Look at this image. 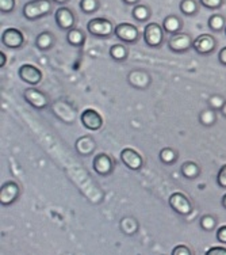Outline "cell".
<instances>
[{
    "label": "cell",
    "mask_w": 226,
    "mask_h": 255,
    "mask_svg": "<svg viewBox=\"0 0 226 255\" xmlns=\"http://www.w3.org/2000/svg\"><path fill=\"white\" fill-rule=\"evenodd\" d=\"M52 11V0H31L23 5V16L29 20H37Z\"/></svg>",
    "instance_id": "obj_1"
},
{
    "label": "cell",
    "mask_w": 226,
    "mask_h": 255,
    "mask_svg": "<svg viewBox=\"0 0 226 255\" xmlns=\"http://www.w3.org/2000/svg\"><path fill=\"white\" fill-rule=\"evenodd\" d=\"M87 30L88 33L93 37H98V38H107L110 35L113 34L115 27L113 23L108 19L104 18H93L87 23Z\"/></svg>",
    "instance_id": "obj_2"
},
{
    "label": "cell",
    "mask_w": 226,
    "mask_h": 255,
    "mask_svg": "<svg viewBox=\"0 0 226 255\" xmlns=\"http://www.w3.org/2000/svg\"><path fill=\"white\" fill-rule=\"evenodd\" d=\"M144 41L151 48H160L164 42V29L158 23H148L144 29Z\"/></svg>",
    "instance_id": "obj_3"
},
{
    "label": "cell",
    "mask_w": 226,
    "mask_h": 255,
    "mask_svg": "<svg viewBox=\"0 0 226 255\" xmlns=\"http://www.w3.org/2000/svg\"><path fill=\"white\" fill-rule=\"evenodd\" d=\"M194 44V39L191 35L187 33H176L172 34L168 39V48L173 53H186L187 50H190Z\"/></svg>",
    "instance_id": "obj_4"
},
{
    "label": "cell",
    "mask_w": 226,
    "mask_h": 255,
    "mask_svg": "<svg viewBox=\"0 0 226 255\" xmlns=\"http://www.w3.org/2000/svg\"><path fill=\"white\" fill-rule=\"evenodd\" d=\"M23 98L27 103H29L31 108L38 109V110H42V109H46L49 106V98L48 95L44 94L40 90L34 89V87H29L23 91Z\"/></svg>",
    "instance_id": "obj_5"
},
{
    "label": "cell",
    "mask_w": 226,
    "mask_h": 255,
    "mask_svg": "<svg viewBox=\"0 0 226 255\" xmlns=\"http://www.w3.org/2000/svg\"><path fill=\"white\" fill-rule=\"evenodd\" d=\"M114 34L119 41L126 42V44H134L140 38V31L132 23H119V25H117L115 30H114Z\"/></svg>",
    "instance_id": "obj_6"
},
{
    "label": "cell",
    "mask_w": 226,
    "mask_h": 255,
    "mask_svg": "<svg viewBox=\"0 0 226 255\" xmlns=\"http://www.w3.org/2000/svg\"><path fill=\"white\" fill-rule=\"evenodd\" d=\"M169 206L172 208L173 211L179 213V215H182V216H187V215H190L192 211V204L191 201L187 198L183 193H172L171 196H169Z\"/></svg>",
    "instance_id": "obj_7"
},
{
    "label": "cell",
    "mask_w": 226,
    "mask_h": 255,
    "mask_svg": "<svg viewBox=\"0 0 226 255\" xmlns=\"http://www.w3.org/2000/svg\"><path fill=\"white\" fill-rule=\"evenodd\" d=\"M18 74H19V78L22 82H25V83L33 86V87L37 86V84H40L41 80H42L41 69L37 68L33 64H23V65H20Z\"/></svg>",
    "instance_id": "obj_8"
},
{
    "label": "cell",
    "mask_w": 226,
    "mask_h": 255,
    "mask_svg": "<svg viewBox=\"0 0 226 255\" xmlns=\"http://www.w3.org/2000/svg\"><path fill=\"white\" fill-rule=\"evenodd\" d=\"M1 44L10 49H19L25 44V35L19 29H5L1 34Z\"/></svg>",
    "instance_id": "obj_9"
},
{
    "label": "cell",
    "mask_w": 226,
    "mask_h": 255,
    "mask_svg": "<svg viewBox=\"0 0 226 255\" xmlns=\"http://www.w3.org/2000/svg\"><path fill=\"white\" fill-rule=\"evenodd\" d=\"M93 171L96 172L100 177H107L114 171L115 163L111 157L108 156L107 153H98L93 157L92 162Z\"/></svg>",
    "instance_id": "obj_10"
},
{
    "label": "cell",
    "mask_w": 226,
    "mask_h": 255,
    "mask_svg": "<svg viewBox=\"0 0 226 255\" xmlns=\"http://www.w3.org/2000/svg\"><path fill=\"white\" fill-rule=\"evenodd\" d=\"M217 48L216 38L210 34H201L194 39L192 49L195 50L198 54L206 56V54L213 53Z\"/></svg>",
    "instance_id": "obj_11"
},
{
    "label": "cell",
    "mask_w": 226,
    "mask_h": 255,
    "mask_svg": "<svg viewBox=\"0 0 226 255\" xmlns=\"http://www.w3.org/2000/svg\"><path fill=\"white\" fill-rule=\"evenodd\" d=\"M80 121L85 129L92 130V132H96L103 127V117L93 109H85L80 116Z\"/></svg>",
    "instance_id": "obj_12"
},
{
    "label": "cell",
    "mask_w": 226,
    "mask_h": 255,
    "mask_svg": "<svg viewBox=\"0 0 226 255\" xmlns=\"http://www.w3.org/2000/svg\"><path fill=\"white\" fill-rule=\"evenodd\" d=\"M121 160L132 171H140L144 167V159L133 148H125L121 152Z\"/></svg>",
    "instance_id": "obj_13"
},
{
    "label": "cell",
    "mask_w": 226,
    "mask_h": 255,
    "mask_svg": "<svg viewBox=\"0 0 226 255\" xmlns=\"http://www.w3.org/2000/svg\"><path fill=\"white\" fill-rule=\"evenodd\" d=\"M19 193V185H18L16 182H5L4 185L1 186V189H0V202H1V205L7 206L11 205V204H14V202L18 200Z\"/></svg>",
    "instance_id": "obj_14"
},
{
    "label": "cell",
    "mask_w": 226,
    "mask_h": 255,
    "mask_svg": "<svg viewBox=\"0 0 226 255\" xmlns=\"http://www.w3.org/2000/svg\"><path fill=\"white\" fill-rule=\"evenodd\" d=\"M151 75L143 69H133L128 75V83L137 90H147L151 86Z\"/></svg>",
    "instance_id": "obj_15"
},
{
    "label": "cell",
    "mask_w": 226,
    "mask_h": 255,
    "mask_svg": "<svg viewBox=\"0 0 226 255\" xmlns=\"http://www.w3.org/2000/svg\"><path fill=\"white\" fill-rule=\"evenodd\" d=\"M54 18H56V23L60 29L67 30V31L74 29L75 23H76L75 14L72 12V10H69L68 7H60L59 10L56 11Z\"/></svg>",
    "instance_id": "obj_16"
},
{
    "label": "cell",
    "mask_w": 226,
    "mask_h": 255,
    "mask_svg": "<svg viewBox=\"0 0 226 255\" xmlns=\"http://www.w3.org/2000/svg\"><path fill=\"white\" fill-rule=\"evenodd\" d=\"M53 113L56 114V117L60 118L61 121H64L65 124H72L76 118V112L72 106H69L68 103L63 102V101H57L52 106Z\"/></svg>",
    "instance_id": "obj_17"
},
{
    "label": "cell",
    "mask_w": 226,
    "mask_h": 255,
    "mask_svg": "<svg viewBox=\"0 0 226 255\" xmlns=\"http://www.w3.org/2000/svg\"><path fill=\"white\" fill-rule=\"evenodd\" d=\"M75 148H76V152L79 153L80 156H89L96 149V142H95L92 136L85 134V136H81L76 140Z\"/></svg>",
    "instance_id": "obj_18"
},
{
    "label": "cell",
    "mask_w": 226,
    "mask_h": 255,
    "mask_svg": "<svg viewBox=\"0 0 226 255\" xmlns=\"http://www.w3.org/2000/svg\"><path fill=\"white\" fill-rule=\"evenodd\" d=\"M162 29L168 34H176L182 30V20L177 18L176 15H168L165 19L162 20Z\"/></svg>",
    "instance_id": "obj_19"
},
{
    "label": "cell",
    "mask_w": 226,
    "mask_h": 255,
    "mask_svg": "<svg viewBox=\"0 0 226 255\" xmlns=\"http://www.w3.org/2000/svg\"><path fill=\"white\" fill-rule=\"evenodd\" d=\"M54 45V35L50 31H42L40 34L37 35L35 38V46L40 50L45 52V50H49Z\"/></svg>",
    "instance_id": "obj_20"
},
{
    "label": "cell",
    "mask_w": 226,
    "mask_h": 255,
    "mask_svg": "<svg viewBox=\"0 0 226 255\" xmlns=\"http://www.w3.org/2000/svg\"><path fill=\"white\" fill-rule=\"evenodd\" d=\"M180 172L186 179H197L201 175V167L195 162H184L180 167Z\"/></svg>",
    "instance_id": "obj_21"
},
{
    "label": "cell",
    "mask_w": 226,
    "mask_h": 255,
    "mask_svg": "<svg viewBox=\"0 0 226 255\" xmlns=\"http://www.w3.org/2000/svg\"><path fill=\"white\" fill-rule=\"evenodd\" d=\"M67 41H68L69 45H72L75 48H79V46H83L84 41H85V35H84L81 30L74 27L67 33Z\"/></svg>",
    "instance_id": "obj_22"
},
{
    "label": "cell",
    "mask_w": 226,
    "mask_h": 255,
    "mask_svg": "<svg viewBox=\"0 0 226 255\" xmlns=\"http://www.w3.org/2000/svg\"><path fill=\"white\" fill-rule=\"evenodd\" d=\"M199 123H201L205 128L213 127V125L217 123L216 110L212 108L202 110L201 113H199Z\"/></svg>",
    "instance_id": "obj_23"
},
{
    "label": "cell",
    "mask_w": 226,
    "mask_h": 255,
    "mask_svg": "<svg viewBox=\"0 0 226 255\" xmlns=\"http://www.w3.org/2000/svg\"><path fill=\"white\" fill-rule=\"evenodd\" d=\"M177 152L172 148H162L161 151L158 152V159H160V162L164 163V164H167V166H171L173 163H176L177 160Z\"/></svg>",
    "instance_id": "obj_24"
},
{
    "label": "cell",
    "mask_w": 226,
    "mask_h": 255,
    "mask_svg": "<svg viewBox=\"0 0 226 255\" xmlns=\"http://www.w3.org/2000/svg\"><path fill=\"white\" fill-rule=\"evenodd\" d=\"M110 57L114 60V61H118V63H122L128 57V49L126 46H123L122 44H115L110 48Z\"/></svg>",
    "instance_id": "obj_25"
},
{
    "label": "cell",
    "mask_w": 226,
    "mask_h": 255,
    "mask_svg": "<svg viewBox=\"0 0 226 255\" xmlns=\"http://www.w3.org/2000/svg\"><path fill=\"white\" fill-rule=\"evenodd\" d=\"M207 25L209 27L213 30V31H222V30H225L226 23H225V18L220 14H214L212 15L210 18H209V22H207Z\"/></svg>",
    "instance_id": "obj_26"
},
{
    "label": "cell",
    "mask_w": 226,
    "mask_h": 255,
    "mask_svg": "<svg viewBox=\"0 0 226 255\" xmlns=\"http://www.w3.org/2000/svg\"><path fill=\"white\" fill-rule=\"evenodd\" d=\"M132 15H133V18L138 22H147L149 18H151V11L148 8L147 5L143 4H137L134 5L133 11H132Z\"/></svg>",
    "instance_id": "obj_27"
},
{
    "label": "cell",
    "mask_w": 226,
    "mask_h": 255,
    "mask_svg": "<svg viewBox=\"0 0 226 255\" xmlns=\"http://www.w3.org/2000/svg\"><path fill=\"white\" fill-rule=\"evenodd\" d=\"M121 230L126 235H133L138 230L137 221L132 219V217H125V219L121 220Z\"/></svg>",
    "instance_id": "obj_28"
},
{
    "label": "cell",
    "mask_w": 226,
    "mask_h": 255,
    "mask_svg": "<svg viewBox=\"0 0 226 255\" xmlns=\"http://www.w3.org/2000/svg\"><path fill=\"white\" fill-rule=\"evenodd\" d=\"M180 11L186 16H194L198 12V4L195 0H182L180 1Z\"/></svg>",
    "instance_id": "obj_29"
},
{
    "label": "cell",
    "mask_w": 226,
    "mask_h": 255,
    "mask_svg": "<svg viewBox=\"0 0 226 255\" xmlns=\"http://www.w3.org/2000/svg\"><path fill=\"white\" fill-rule=\"evenodd\" d=\"M98 0H80V8L85 14H92L98 10Z\"/></svg>",
    "instance_id": "obj_30"
},
{
    "label": "cell",
    "mask_w": 226,
    "mask_h": 255,
    "mask_svg": "<svg viewBox=\"0 0 226 255\" xmlns=\"http://www.w3.org/2000/svg\"><path fill=\"white\" fill-rule=\"evenodd\" d=\"M216 219L213 216H210V215H206V216H203L201 219V227L205 231H213L216 228Z\"/></svg>",
    "instance_id": "obj_31"
},
{
    "label": "cell",
    "mask_w": 226,
    "mask_h": 255,
    "mask_svg": "<svg viewBox=\"0 0 226 255\" xmlns=\"http://www.w3.org/2000/svg\"><path fill=\"white\" fill-rule=\"evenodd\" d=\"M225 99L222 98L221 95H212L210 98H209V105H210V108L214 109V110H221L222 106L225 105Z\"/></svg>",
    "instance_id": "obj_32"
},
{
    "label": "cell",
    "mask_w": 226,
    "mask_h": 255,
    "mask_svg": "<svg viewBox=\"0 0 226 255\" xmlns=\"http://www.w3.org/2000/svg\"><path fill=\"white\" fill-rule=\"evenodd\" d=\"M199 3L207 10H218L224 4V0H199Z\"/></svg>",
    "instance_id": "obj_33"
},
{
    "label": "cell",
    "mask_w": 226,
    "mask_h": 255,
    "mask_svg": "<svg viewBox=\"0 0 226 255\" xmlns=\"http://www.w3.org/2000/svg\"><path fill=\"white\" fill-rule=\"evenodd\" d=\"M15 8V0H0V11L3 14H10Z\"/></svg>",
    "instance_id": "obj_34"
},
{
    "label": "cell",
    "mask_w": 226,
    "mask_h": 255,
    "mask_svg": "<svg viewBox=\"0 0 226 255\" xmlns=\"http://www.w3.org/2000/svg\"><path fill=\"white\" fill-rule=\"evenodd\" d=\"M217 183H218V186L222 187V189H226V164L220 168V171H218V175H217Z\"/></svg>",
    "instance_id": "obj_35"
},
{
    "label": "cell",
    "mask_w": 226,
    "mask_h": 255,
    "mask_svg": "<svg viewBox=\"0 0 226 255\" xmlns=\"http://www.w3.org/2000/svg\"><path fill=\"white\" fill-rule=\"evenodd\" d=\"M171 255H192V253L187 246L180 245V246H176V247L173 249L172 254Z\"/></svg>",
    "instance_id": "obj_36"
},
{
    "label": "cell",
    "mask_w": 226,
    "mask_h": 255,
    "mask_svg": "<svg viewBox=\"0 0 226 255\" xmlns=\"http://www.w3.org/2000/svg\"><path fill=\"white\" fill-rule=\"evenodd\" d=\"M205 255H226V249L225 247H218V246H216V247L209 249Z\"/></svg>",
    "instance_id": "obj_37"
},
{
    "label": "cell",
    "mask_w": 226,
    "mask_h": 255,
    "mask_svg": "<svg viewBox=\"0 0 226 255\" xmlns=\"http://www.w3.org/2000/svg\"><path fill=\"white\" fill-rule=\"evenodd\" d=\"M217 239L221 243H226V226H222L217 231Z\"/></svg>",
    "instance_id": "obj_38"
},
{
    "label": "cell",
    "mask_w": 226,
    "mask_h": 255,
    "mask_svg": "<svg viewBox=\"0 0 226 255\" xmlns=\"http://www.w3.org/2000/svg\"><path fill=\"white\" fill-rule=\"evenodd\" d=\"M218 61L222 64V65H226V46L222 48L220 52H218Z\"/></svg>",
    "instance_id": "obj_39"
},
{
    "label": "cell",
    "mask_w": 226,
    "mask_h": 255,
    "mask_svg": "<svg viewBox=\"0 0 226 255\" xmlns=\"http://www.w3.org/2000/svg\"><path fill=\"white\" fill-rule=\"evenodd\" d=\"M5 63H7V57H5L3 52H0V67L3 68L5 65Z\"/></svg>",
    "instance_id": "obj_40"
},
{
    "label": "cell",
    "mask_w": 226,
    "mask_h": 255,
    "mask_svg": "<svg viewBox=\"0 0 226 255\" xmlns=\"http://www.w3.org/2000/svg\"><path fill=\"white\" fill-rule=\"evenodd\" d=\"M122 1H123V3H125V4L134 5V4H137L140 0H122Z\"/></svg>",
    "instance_id": "obj_41"
},
{
    "label": "cell",
    "mask_w": 226,
    "mask_h": 255,
    "mask_svg": "<svg viewBox=\"0 0 226 255\" xmlns=\"http://www.w3.org/2000/svg\"><path fill=\"white\" fill-rule=\"evenodd\" d=\"M54 3H57V4H65V3H68L69 0H52Z\"/></svg>",
    "instance_id": "obj_42"
},
{
    "label": "cell",
    "mask_w": 226,
    "mask_h": 255,
    "mask_svg": "<svg viewBox=\"0 0 226 255\" xmlns=\"http://www.w3.org/2000/svg\"><path fill=\"white\" fill-rule=\"evenodd\" d=\"M220 112H221L222 116H224V117L226 118V102H225V105L222 106V109H221V110H220Z\"/></svg>",
    "instance_id": "obj_43"
},
{
    "label": "cell",
    "mask_w": 226,
    "mask_h": 255,
    "mask_svg": "<svg viewBox=\"0 0 226 255\" xmlns=\"http://www.w3.org/2000/svg\"><path fill=\"white\" fill-rule=\"evenodd\" d=\"M222 206H224V208H225V209H226V194L224 197H222Z\"/></svg>",
    "instance_id": "obj_44"
},
{
    "label": "cell",
    "mask_w": 226,
    "mask_h": 255,
    "mask_svg": "<svg viewBox=\"0 0 226 255\" xmlns=\"http://www.w3.org/2000/svg\"><path fill=\"white\" fill-rule=\"evenodd\" d=\"M225 35H226V27H225Z\"/></svg>",
    "instance_id": "obj_45"
}]
</instances>
